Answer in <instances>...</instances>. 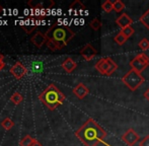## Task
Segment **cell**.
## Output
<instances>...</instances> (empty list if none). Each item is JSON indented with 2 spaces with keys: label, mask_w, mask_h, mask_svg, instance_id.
I'll return each mask as SVG.
<instances>
[{
  "label": "cell",
  "mask_w": 149,
  "mask_h": 146,
  "mask_svg": "<svg viewBox=\"0 0 149 146\" xmlns=\"http://www.w3.org/2000/svg\"><path fill=\"white\" fill-rule=\"evenodd\" d=\"M75 135L85 146H97L100 143L110 146L104 141L108 136L106 130L91 118L75 132Z\"/></svg>",
  "instance_id": "obj_1"
},
{
  "label": "cell",
  "mask_w": 149,
  "mask_h": 146,
  "mask_svg": "<svg viewBox=\"0 0 149 146\" xmlns=\"http://www.w3.org/2000/svg\"><path fill=\"white\" fill-rule=\"evenodd\" d=\"M65 95L56 86L55 84H50L43 90V92L39 95V99L48 108L49 110L54 111L56 108L64 103Z\"/></svg>",
  "instance_id": "obj_2"
},
{
  "label": "cell",
  "mask_w": 149,
  "mask_h": 146,
  "mask_svg": "<svg viewBox=\"0 0 149 146\" xmlns=\"http://www.w3.org/2000/svg\"><path fill=\"white\" fill-rule=\"evenodd\" d=\"M46 37L48 40H53V41L57 42L59 46L64 48L69 44V42L74 38L75 33L71 30L70 28L66 26H61L58 24H54L47 32L45 33Z\"/></svg>",
  "instance_id": "obj_3"
},
{
  "label": "cell",
  "mask_w": 149,
  "mask_h": 146,
  "mask_svg": "<svg viewBox=\"0 0 149 146\" xmlns=\"http://www.w3.org/2000/svg\"><path fill=\"white\" fill-rule=\"evenodd\" d=\"M122 81L130 90L135 91L136 89H138L143 84L144 81H145V78L142 76L141 73L131 69L124 75V77L122 78Z\"/></svg>",
  "instance_id": "obj_4"
},
{
  "label": "cell",
  "mask_w": 149,
  "mask_h": 146,
  "mask_svg": "<svg viewBox=\"0 0 149 146\" xmlns=\"http://www.w3.org/2000/svg\"><path fill=\"white\" fill-rule=\"evenodd\" d=\"M94 67L100 74L106 76H110L118 69V65L116 64V62L113 61V59L110 57L102 58L100 60H98Z\"/></svg>",
  "instance_id": "obj_5"
},
{
  "label": "cell",
  "mask_w": 149,
  "mask_h": 146,
  "mask_svg": "<svg viewBox=\"0 0 149 146\" xmlns=\"http://www.w3.org/2000/svg\"><path fill=\"white\" fill-rule=\"evenodd\" d=\"M149 65V57L145 53L138 54L134 59L130 62V67L135 71L142 73Z\"/></svg>",
  "instance_id": "obj_6"
},
{
  "label": "cell",
  "mask_w": 149,
  "mask_h": 146,
  "mask_svg": "<svg viewBox=\"0 0 149 146\" xmlns=\"http://www.w3.org/2000/svg\"><path fill=\"white\" fill-rule=\"evenodd\" d=\"M9 72L14 76V78L16 79H22V77H24L28 73V69L26 68V66L19 61H16L13 65L10 67Z\"/></svg>",
  "instance_id": "obj_7"
},
{
  "label": "cell",
  "mask_w": 149,
  "mask_h": 146,
  "mask_svg": "<svg viewBox=\"0 0 149 146\" xmlns=\"http://www.w3.org/2000/svg\"><path fill=\"white\" fill-rule=\"evenodd\" d=\"M122 141L124 143H126L128 146H134L136 143L139 141L140 137L139 135L136 133V131L134 129H129L126 133H124L121 137Z\"/></svg>",
  "instance_id": "obj_8"
},
{
  "label": "cell",
  "mask_w": 149,
  "mask_h": 146,
  "mask_svg": "<svg viewBox=\"0 0 149 146\" xmlns=\"http://www.w3.org/2000/svg\"><path fill=\"white\" fill-rule=\"evenodd\" d=\"M80 55L83 57L85 61H90L94 58V56L97 55L96 49L91 44H86L82 49L80 50Z\"/></svg>",
  "instance_id": "obj_9"
},
{
  "label": "cell",
  "mask_w": 149,
  "mask_h": 146,
  "mask_svg": "<svg viewBox=\"0 0 149 146\" xmlns=\"http://www.w3.org/2000/svg\"><path fill=\"white\" fill-rule=\"evenodd\" d=\"M73 93L76 95L77 99H83L89 93V89L86 85H84L83 83L80 82L73 88Z\"/></svg>",
  "instance_id": "obj_10"
},
{
  "label": "cell",
  "mask_w": 149,
  "mask_h": 146,
  "mask_svg": "<svg viewBox=\"0 0 149 146\" xmlns=\"http://www.w3.org/2000/svg\"><path fill=\"white\" fill-rule=\"evenodd\" d=\"M31 43L36 46V47L41 48V47H43L46 43H47L48 39H47V37H46L45 34H43L42 32H38V33H36L33 37H31Z\"/></svg>",
  "instance_id": "obj_11"
},
{
  "label": "cell",
  "mask_w": 149,
  "mask_h": 146,
  "mask_svg": "<svg viewBox=\"0 0 149 146\" xmlns=\"http://www.w3.org/2000/svg\"><path fill=\"white\" fill-rule=\"evenodd\" d=\"M116 24L123 30L128 26H131V24H133V19L127 13H123L116 19Z\"/></svg>",
  "instance_id": "obj_12"
},
{
  "label": "cell",
  "mask_w": 149,
  "mask_h": 146,
  "mask_svg": "<svg viewBox=\"0 0 149 146\" xmlns=\"http://www.w3.org/2000/svg\"><path fill=\"white\" fill-rule=\"evenodd\" d=\"M61 66H62V68L67 73H71L73 70L75 69V68L77 67V63L72 59V58L68 57V58H66V59H65V61L63 62Z\"/></svg>",
  "instance_id": "obj_13"
},
{
  "label": "cell",
  "mask_w": 149,
  "mask_h": 146,
  "mask_svg": "<svg viewBox=\"0 0 149 146\" xmlns=\"http://www.w3.org/2000/svg\"><path fill=\"white\" fill-rule=\"evenodd\" d=\"M85 8H86L85 5L81 1H79V0H75V1L72 2V3L70 4V6H69L70 11H75V12H81V11H83V10H85Z\"/></svg>",
  "instance_id": "obj_14"
},
{
  "label": "cell",
  "mask_w": 149,
  "mask_h": 146,
  "mask_svg": "<svg viewBox=\"0 0 149 146\" xmlns=\"http://www.w3.org/2000/svg\"><path fill=\"white\" fill-rule=\"evenodd\" d=\"M139 22L149 31V8H148V10H146V11L140 16Z\"/></svg>",
  "instance_id": "obj_15"
},
{
  "label": "cell",
  "mask_w": 149,
  "mask_h": 146,
  "mask_svg": "<svg viewBox=\"0 0 149 146\" xmlns=\"http://www.w3.org/2000/svg\"><path fill=\"white\" fill-rule=\"evenodd\" d=\"M102 8L104 11L110 13L111 11L114 10V2L110 1V0H107V1H104V3L102 4Z\"/></svg>",
  "instance_id": "obj_16"
},
{
  "label": "cell",
  "mask_w": 149,
  "mask_h": 146,
  "mask_svg": "<svg viewBox=\"0 0 149 146\" xmlns=\"http://www.w3.org/2000/svg\"><path fill=\"white\" fill-rule=\"evenodd\" d=\"M1 126H2V128L5 129V130H10V129L14 126V122L11 120V119L6 118L1 122Z\"/></svg>",
  "instance_id": "obj_17"
},
{
  "label": "cell",
  "mask_w": 149,
  "mask_h": 146,
  "mask_svg": "<svg viewBox=\"0 0 149 146\" xmlns=\"http://www.w3.org/2000/svg\"><path fill=\"white\" fill-rule=\"evenodd\" d=\"M46 45H47V47L49 48L51 51H58V50H61V47L59 46V44H58L57 42L53 41V40H48Z\"/></svg>",
  "instance_id": "obj_18"
},
{
  "label": "cell",
  "mask_w": 149,
  "mask_h": 146,
  "mask_svg": "<svg viewBox=\"0 0 149 146\" xmlns=\"http://www.w3.org/2000/svg\"><path fill=\"white\" fill-rule=\"evenodd\" d=\"M89 26L93 31H98L102 26V22H100V20L98 19L97 17H95V18H93L91 22H90Z\"/></svg>",
  "instance_id": "obj_19"
},
{
  "label": "cell",
  "mask_w": 149,
  "mask_h": 146,
  "mask_svg": "<svg viewBox=\"0 0 149 146\" xmlns=\"http://www.w3.org/2000/svg\"><path fill=\"white\" fill-rule=\"evenodd\" d=\"M22 99H24V97H22V95H20L19 92L15 91V92L11 95V97H10V101H11L14 105H19V104L22 102Z\"/></svg>",
  "instance_id": "obj_20"
},
{
  "label": "cell",
  "mask_w": 149,
  "mask_h": 146,
  "mask_svg": "<svg viewBox=\"0 0 149 146\" xmlns=\"http://www.w3.org/2000/svg\"><path fill=\"white\" fill-rule=\"evenodd\" d=\"M33 140H35V139H33L31 136H30V135H26V136L20 140L19 145L20 146H31Z\"/></svg>",
  "instance_id": "obj_21"
},
{
  "label": "cell",
  "mask_w": 149,
  "mask_h": 146,
  "mask_svg": "<svg viewBox=\"0 0 149 146\" xmlns=\"http://www.w3.org/2000/svg\"><path fill=\"white\" fill-rule=\"evenodd\" d=\"M138 47H139L142 51H147V50H149V40L146 39V38H143V39L138 43Z\"/></svg>",
  "instance_id": "obj_22"
},
{
  "label": "cell",
  "mask_w": 149,
  "mask_h": 146,
  "mask_svg": "<svg viewBox=\"0 0 149 146\" xmlns=\"http://www.w3.org/2000/svg\"><path fill=\"white\" fill-rule=\"evenodd\" d=\"M125 9V4L121 0H116L114 2V10L116 12H121Z\"/></svg>",
  "instance_id": "obj_23"
},
{
  "label": "cell",
  "mask_w": 149,
  "mask_h": 146,
  "mask_svg": "<svg viewBox=\"0 0 149 146\" xmlns=\"http://www.w3.org/2000/svg\"><path fill=\"white\" fill-rule=\"evenodd\" d=\"M114 40H115V42H116V43L118 44V45L122 46V45H124V44L126 43V41H127L128 39L125 36H124V35L122 34L121 32H120L119 34L114 38Z\"/></svg>",
  "instance_id": "obj_24"
},
{
  "label": "cell",
  "mask_w": 149,
  "mask_h": 146,
  "mask_svg": "<svg viewBox=\"0 0 149 146\" xmlns=\"http://www.w3.org/2000/svg\"><path fill=\"white\" fill-rule=\"evenodd\" d=\"M121 33L124 35L127 39H129L130 37H132L133 36V34L135 33V31H134V29L132 28V26H128V28H125V29H123V30L121 31Z\"/></svg>",
  "instance_id": "obj_25"
},
{
  "label": "cell",
  "mask_w": 149,
  "mask_h": 146,
  "mask_svg": "<svg viewBox=\"0 0 149 146\" xmlns=\"http://www.w3.org/2000/svg\"><path fill=\"white\" fill-rule=\"evenodd\" d=\"M36 29L35 24H29V26H22V30L26 33V34H31L33 30Z\"/></svg>",
  "instance_id": "obj_26"
},
{
  "label": "cell",
  "mask_w": 149,
  "mask_h": 146,
  "mask_svg": "<svg viewBox=\"0 0 149 146\" xmlns=\"http://www.w3.org/2000/svg\"><path fill=\"white\" fill-rule=\"evenodd\" d=\"M140 146H149V135L145 136L140 141Z\"/></svg>",
  "instance_id": "obj_27"
},
{
  "label": "cell",
  "mask_w": 149,
  "mask_h": 146,
  "mask_svg": "<svg viewBox=\"0 0 149 146\" xmlns=\"http://www.w3.org/2000/svg\"><path fill=\"white\" fill-rule=\"evenodd\" d=\"M3 59H4V56H3V54H1V53H0V71H1V70L4 68V66H5V63H4Z\"/></svg>",
  "instance_id": "obj_28"
},
{
  "label": "cell",
  "mask_w": 149,
  "mask_h": 146,
  "mask_svg": "<svg viewBox=\"0 0 149 146\" xmlns=\"http://www.w3.org/2000/svg\"><path fill=\"white\" fill-rule=\"evenodd\" d=\"M31 146H42V144L37 140V139H35V140H33V144H31Z\"/></svg>",
  "instance_id": "obj_29"
},
{
  "label": "cell",
  "mask_w": 149,
  "mask_h": 146,
  "mask_svg": "<svg viewBox=\"0 0 149 146\" xmlns=\"http://www.w3.org/2000/svg\"><path fill=\"white\" fill-rule=\"evenodd\" d=\"M144 97H145V99L149 102V87H148L147 90H146L145 92H144Z\"/></svg>",
  "instance_id": "obj_30"
},
{
  "label": "cell",
  "mask_w": 149,
  "mask_h": 146,
  "mask_svg": "<svg viewBox=\"0 0 149 146\" xmlns=\"http://www.w3.org/2000/svg\"><path fill=\"white\" fill-rule=\"evenodd\" d=\"M2 11H3V8H2V6L0 5V13H1Z\"/></svg>",
  "instance_id": "obj_31"
}]
</instances>
